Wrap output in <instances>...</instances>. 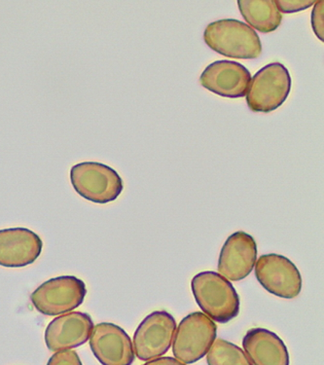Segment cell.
<instances>
[{"label": "cell", "instance_id": "obj_1", "mask_svg": "<svg viewBox=\"0 0 324 365\" xmlns=\"http://www.w3.org/2000/svg\"><path fill=\"white\" fill-rule=\"evenodd\" d=\"M194 298L204 315L227 324L240 313L241 300L232 282L216 272L197 274L191 281Z\"/></svg>", "mask_w": 324, "mask_h": 365}, {"label": "cell", "instance_id": "obj_2", "mask_svg": "<svg viewBox=\"0 0 324 365\" xmlns=\"http://www.w3.org/2000/svg\"><path fill=\"white\" fill-rule=\"evenodd\" d=\"M204 40L211 49L224 57L254 60L262 54V43L254 29L235 19L209 24Z\"/></svg>", "mask_w": 324, "mask_h": 365}, {"label": "cell", "instance_id": "obj_3", "mask_svg": "<svg viewBox=\"0 0 324 365\" xmlns=\"http://www.w3.org/2000/svg\"><path fill=\"white\" fill-rule=\"evenodd\" d=\"M74 190L88 201L105 205L115 201L123 191V180L113 168L99 162H82L70 170Z\"/></svg>", "mask_w": 324, "mask_h": 365}, {"label": "cell", "instance_id": "obj_4", "mask_svg": "<svg viewBox=\"0 0 324 365\" xmlns=\"http://www.w3.org/2000/svg\"><path fill=\"white\" fill-rule=\"evenodd\" d=\"M291 87L288 69L281 63H269L251 77L246 103L254 113H272L286 103Z\"/></svg>", "mask_w": 324, "mask_h": 365}, {"label": "cell", "instance_id": "obj_5", "mask_svg": "<svg viewBox=\"0 0 324 365\" xmlns=\"http://www.w3.org/2000/svg\"><path fill=\"white\" fill-rule=\"evenodd\" d=\"M216 334V324L208 316L200 312L190 314L175 330L172 354L183 364H195L208 354Z\"/></svg>", "mask_w": 324, "mask_h": 365}, {"label": "cell", "instance_id": "obj_6", "mask_svg": "<svg viewBox=\"0 0 324 365\" xmlns=\"http://www.w3.org/2000/svg\"><path fill=\"white\" fill-rule=\"evenodd\" d=\"M86 294V284L82 279L63 276L43 282L34 290L31 300L39 313L53 317L78 308Z\"/></svg>", "mask_w": 324, "mask_h": 365}, {"label": "cell", "instance_id": "obj_7", "mask_svg": "<svg viewBox=\"0 0 324 365\" xmlns=\"http://www.w3.org/2000/svg\"><path fill=\"white\" fill-rule=\"evenodd\" d=\"M177 322L166 311H155L146 317L134 335V351L140 361L160 358L171 348Z\"/></svg>", "mask_w": 324, "mask_h": 365}, {"label": "cell", "instance_id": "obj_8", "mask_svg": "<svg viewBox=\"0 0 324 365\" xmlns=\"http://www.w3.org/2000/svg\"><path fill=\"white\" fill-rule=\"evenodd\" d=\"M254 267L259 284L276 297L293 299L301 292V274L288 258L270 253L260 257Z\"/></svg>", "mask_w": 324, "mask_h": 365}, {"label": "cell", "instance_id": "obj_9", "mask_svg": "<svg viewBox=\"0 0 324 365\" xmlns=\"http://www.w3.org/2000/svg\"><path fill=\"white\" fill-rule=\"evenodd\" d=\"M90 347L103 365H132L135 361L131 337L122 327L110 322L94 327Z\"/></svg>", "mask_w": 324, "mask_h": 365}, {"label": "cell", "instance_id": "obj_10", "mask_svg": "<svg viewBox=\"0 0 324 365\" xmlns=\"http://www.w3.org/2000/svg\"><path fill=\"white\" fill-rule=\"evenodd\" d=\"M251 74L246 66L233 61H216L201 74L202 86L220 97L240 98L248 94Z\"/></svg>", "mask_w": 324, "mask_h": 365}, {"label": "cell", "instance_id": "obj_11", "mask_svg": "<svg viewBox=\"0 0 324 365\" xmlns=\"http://www.w3.org/2000/svg\"><path fill=\"white\" fill-rule=\"evenodd\" d=\"M257 259V245L254 237L238 231L226 240L220 252V275L232 282L241 281L254 270Z\"/></svg>", "mask_w": 324, "mask_h": 365}, {"label": "cell", "instance_id": "obj_12", "mask_svg": "<svg viewBox=\"0 0 324 365\" xmlns=\"http://www.w3.org/2000/svg\"><path fill=\"white\" fill-rule=\"evenodd\" d=\"M94 324L91 317L73 312L58 317L48 324L45 342L52 351H68L83 345L91 336Z\"/></svg>", "mask_w": 324, "mask_h": 365}, {"label": "cell", "instance_id": "obj_13", "mask_svg": "<svg viewBox=\"0 0 324 365\" xmlns=\"http://www.w3.org/2000/svg\"><path fill=\"white\" fill-rule=\"evenodd\" d=\"M42 247L41 237L28 228L0 230V266L23 268L33 264L41 257Z\"/></svg>", "mask_w": 324, "mask_h": 365}, {"label": "cell", "instance_id": "obj_14", "mask_svg": "<svg viewBox=\"0 0 324 365\" xmlns=\"http://www.w3.org/2000/svg\"><path fill=\"white\" fill-rule=\"evenodd\" d=\"M243 347L252 365H289L288 347L276 333L265 329L249 330Z\"/></svg>", "mask_w": 324, "mask_h": 365}, {"label": "cell", "instance_id": "obj_15", "mask_svg": "<svg viewBox=\"0 0 324 365\" xmlns=\"http://www.w3.org/2000/svg\"><path fill=\"white\" fill-rule=\"evenodd\" d=\"M238 6L248 26L259 33L277 31L283 21L273 0H239Z\"/></svg>", "mask_w": 324, "mask_h": 365}, {"label": "cell", "instance_id": "obj_16", "mask_svg": "<svg viewBox=\"0 0 324 365\" xmlns=\"http://www.w3.org/2000/svg\"><path fill=\"white\" fill-rule=\"evenodd\" d=\"M208 365H252L239 346L224 339H215L208 354Z\"/></svg>", "mask_w": 324, "mask_h": 365}, {"label": "cell", "instance_id": "obj_17", "mask_svg": "<svg viewBox=\"0 0 324 365\" xmlns=\"http://www.w3.org/2000/svg\"><path fill=\"white\" fill-rule=\"evenodd\" d=\"M278 11L283 14H292L306 10L315 5V0H273Z\"/></svg>", "mask_w": 324, "mask_h": 365}, {"label": "cell", "instance_id": "obj_18", "mask_svg": "<svg viewBox=\"0 0 324 365\" xmlns=\"http://www.w3.org/2000/svg\"><path fill=\"white\" fill-rule=\"evenodd\" d=\"M324 1L318 0L313 5L312 12V28L318 38L324 41Z\"/></svg>", "mask_w": 324, "mask_h": 365}, {"label": "cell", "instance_id": "obj_19", "mask_svg": "<svg viewBox=\"0 0 324 365\" xmlns=\"http://www.w3.org/2000/svg\"><path fill=\"white\" fill-rule=\"evenodd\" d=\"M47 365H82V362L76 351L68 350L53 354Z\"/></svg>", "mask_w": 324, "mask_h": 365}, {"label": "cell", "instance_id": "obj_20", "mask_svg": "<svg viewBox=\"0 0 324 365\" xmlns=\"http://www.w3.org/2000/svg\"><path fill=\"white\" fill-rule=\"evenodd\" d=\"M143 365H186L183 362L177 361V359L171 356H163V358H157L148 361Z\"/></svg>", "mask_w": 324, "mask_h": 365}]
</instances>
